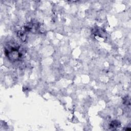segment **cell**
Segmentation results:
<instances>
[{"instance_id": "obj_1", "label": "cell", "mask_w": 131, "mask_h": 131, "mask_svg": "<svg viewBox=\"0 0 131 131\" xmlns=\"http://www.w3.org/2000/svg\"><path fill=\"white\" fill-rule=\"evenodd\" d=\"M6 54L12 60H17L21 56L18 50L14 48H11V50L10 51H6Z\"/></svg>"}, {"instance_id": "obj_2", "label": "cell", "mask_w": 131, "mask_h": 131, "mask_svg": "<svg viewBox=\"0 0 131 131\" xmlns=\"http://www.w3.org/2000/svg\"><path fill=\"white\" fill-rule=\"evenodd\" d=\"M119 126V122L116 121H113L111 124V127H117Z\"/></svg>"}]
</instances>
